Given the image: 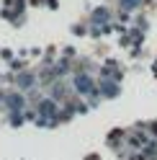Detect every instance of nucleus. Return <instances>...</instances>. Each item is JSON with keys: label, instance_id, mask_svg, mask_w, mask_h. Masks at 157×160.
<instances>
[{"label": "nucleus", "instance_id": "obj_4", "mask_svg": "<svg viewBox=\"0 0 157 160\" xmlns=\"http://www.w3.org/2000/svg\"><path fill=\"white\" fill-rule=\"evenodd\" d=\"M103 93L108 96V98H113L116 93H119V88H116V85H106V83H103Z\"/></svg>", "mask_w": 157, "mask_h": 160}, {"label": "nucleus", "instance_id": "obj_7", "mask_svg": "<svg viewBox=\"0 0 157 160\" xmlns=\"http://www.w3.org/2000/svg\"><path fill=\"white\" fill-rule=\"evenodd\" d=\"M31 83H34V78H31V75H21V85H23V88H28Z\"/></svg>", "mask_w": 157, "mask_h": 160}, {"label": "nucleus", "instance_id": "obj_3", "mask_svg": "<svg viewBox=\"0 0 157 160\" xmlns=\"http://www.w3.org/2000/svg\"><path fill=\"white\" fill-rule=\"evenodd\" d=\"M8 101H11V108H23V98L21 96H11Z\"/></svg>", "mask_w": 157, "mask_h": 160}, {"label": "nucleus", "instance_id": "obj_2", "mask_svg": "<svg viewBox=\"0 0 157 160\" xmlns=\"http://www.w3.org/2000/svg\"><path fill=\"white\" fill-rule=\"evenodd\" d=\"M106 18H108V11H106V8H98V11L93 13V21H95V23H103Z\"/></svg>", "mask_w": 157, "mask_h": 160}, {"label": "nucleus", "instance_id": "obj_5", "mask_svg": "<svg viewBox=\"0 0 157 160\" xmlns=\"http://www.w3.org/2000/svg\"><path fill=\"white\" fill-rule=\"evenodd\" d=\"M41 114H54V103L52 101H44L41 103Z\"/></svg>", "mask_w": 157, "mask_h": 160}, {"label": "nucleus", "instance_id": "obj_6", "mask_svg": "<svg viewBox=\"0 0 157 160\" xmlns=\"http://www.w3.org/2000/svg\"><path fill=\"white\" fill-rule=\"evenodd\" d=\"M139 3H142V0H121V5L126 8V11H129V8H136Z\"/></svg>", "mask_w": 157, "mask_h": 160}, {"label": "nucleus", "instance_id": "obj_1", "mask_svg": "<svg viewBox=\"0 0 157 160\" xmlns=\"http://www.w3.org/2000/svg\"><path fill=\"white\" fill-rule=\"evenodd\" d=\"M75 88H77L80 93H90V91H93V80L88 78V75H77V78H75Z\"/></svg>", "mask_w": 157, "mask_h": 160}]
</instances>
